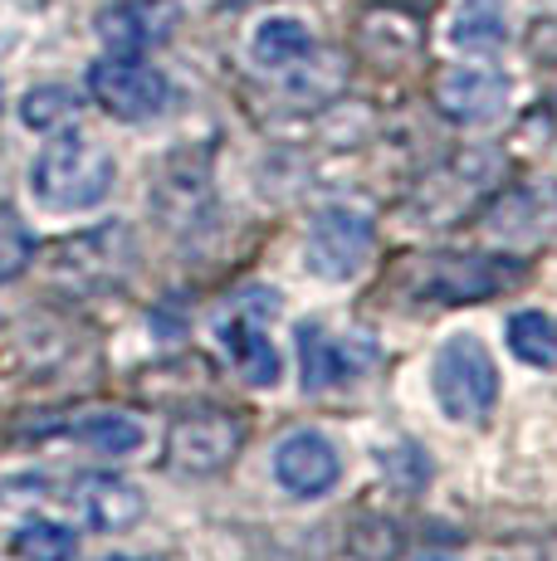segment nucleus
<instances>
[{
  "label": "nucleus",
  "instance_id": "1",
  "mask_svg": "<svg viewBox=\"0 0 557 561\" xmlns=\"http://www.w3.org/2000/svg\"><path fill=\"white\" fill-rule=\"evenodd\" d=\"M113 176L117 167L99 142L64 133L39 152L35 171H30V191L45 210H93L99 201H109Z\"/></svg>",
  "mask_w": 557,
  "mask_h": 561
},
{
  "label": "nucleus",
  "instance_id": "2",
  "mask_svg": "<svg viewBox=\"0 0 557 561\" xmlns=\"http://www.w3.org/2000/svg\"><path fill=\"white\" fill-rule=\"evenodd\" d=\"M431 391L445 420L455 425H475L485 420L499 401V366L489 357V347L475 332H450L435 347L431 362Z\"/></svg>",
  "mask_w": 557,
  "mask_h": 561
},
{
  "label": "nucleus",
  "instance_id": "3",
  "mask_svg": "<svg viewBox=\"0 0 557 561\" xmlns=\"http://www.w3.org/2000/svg\"><path fill=\"white\" fill-rule=\"evenodd\" d=\"M523 278H528V264L509 254H425L411 288L431 304H479V298L519 288Z\"/></svg>",
  "mask_w": 557,
  "mask_h": 561
},
{
  "label": "nucleus",
  "instance_id": "4",
  "mask_svg": "<svg viewBox=\"0 0 557 561\" xmlns=\"http://www.w3.org/2000/svg\"><path fill=\"white\" fill-rule=\"evenodd\" d=\"M89 93L117 123H147L171 103V83L162 69L143 64L137 54H109L89 69Z\"/></svg>",
  "mask_w": 557,
  "mask_h": 561
},
{
  "label": "nucleus",
  "instance_id": "5",
  "mask_svg": "<svg viewBox=\"0 0 557 561\" xmlns=\"http://www.w3.org/2000/svg\"><path fill=\"white\" fill-rule=\"evenodd\" d=\"M127 264H133V234H127V225L113 220V225H103V230L64 240L55 254V278L93 294V288L117 284V278L127 274Z\"/></svg>",
  "mask_w": 557,
  "mask_h": 561
},
{
  "label": "nucleus",
  "instance_id": "6",
  "mask_svg": "<svg viewBox=\"0 0 557 561\" xmlns=\"http://www.w3.org/2000/svg\"><path fill=\"white\" fill-rule=\"evenodd\" d=\"M367 259H372V220L367 215L333 205V210H323L314 220V234H308V268H314L318 278L342 284V278L362 274Z\"/></svg>",
  "mask_w": 557,
  "mask_h": 561
},
{
  "label": "nucleus",
  "instance_id": "7",
  "mask_svg": "<svg viewBox=\"0 0 557 561\" xmlns=\"http://www.w3.org/2000/svg\"><path fill=\"white\" fill-rule=\"evenodd\" d=\"M338 473H342V459H338V449L328 435L298 430V435L278 439L274 479L284 493H294V499H323V493L338 483Z\"/></svg>",
  "mask_w": 557,
  "mask_h": 561
},
{
  "label": "nucleus",
  "instance_id": "8",
  "mask_svg": "<svg viewBox=\"0 0 557 561\" xmlns=\"http://www.w3.org/2000/svg\"><path fill=\"white\" fill-rule=\"evenodd\" d=\"M431 99L450 123H495L509 107V79L499 69H485V64H465V69L435 73Z\"/></svg>",
  "mask_w": 557,
  "mask_h": 561
},
{
  "label": "nucleus",
  "instance_id": "9",
  "mask_svg": "<svg viewBox=\"0 0 557 561\" xmlns=\"http://www.w3.org/2000/svg\"><path fill=\"white\" fill-rule=\"evenodd\" d=\"M240 449V425L220 410H206V415H181L167 435V455L177 469L186 473H216L235 459Z\"/></svg>",
  "mask_w": 557,
  "mask_h": 561
},
{
  "label": "nucleus",
  "instance_id": "10",
  "mask_svg": "<svg viewBox=\"0 0 557 561\" xmlns=\"http://www.w3.org/2000/svg\"><path fill=\"white\" fill-rule=\"evenodd\" d=\"M485 225L509 244H553L557 240V181H533L489 205Z\"/></svg>",
  "mask_w": 557,
  "mask_h": 561
},
{
  "label": "nucleus",
  "instance_id": "11",
  "mask_svg": "<svg viewBox=\"0 0 557 561\" xmlns=\"http://www.w3.org/2000/svg\"><path fill=\"white\" fill-rule=\"evenodd\" d=\"M367 362H377V342L328 337L318 322H304V328H298V366H304V386H308V391H328L333 381L362 371Z\"/></svg>",
  "mask_w": 557,
  "mask_h": 561
},
{
  "label": "nucleus",
  "instance_id": "12",
  "mask_svg": "<svg viewBox=\"0 0 557 561\" xmlns=\"http://www.w3.org/2000/svg\"><path fill=\"white\" fill-rule=\"evenodd\" d=\"M73 503H79V517L93 533H127L147 513L143 489L127 479H113V473H83L73 483Z\"/></svg>",
  "mask_w": 557,
  "mask_h": 561
},
{
  "label": "nucleus",
  "instance_id": "13",
  "mask_svg": "<svg viewBox=\"0 0 557 561\" xmlns=\"http://www.w3.org/2000/svg\"><path fill=\"white\" fill-rule=\"evenodd\" d=\"M220 342H225V352L235 357V366H240V376L250 386H274L278 376H284V362H278L274 342L264 337V328L254 322V312H235V318H225Z\"/></svg>",
  "mask_w": 557,
  "mask_h": 561
},
{
  "label": "nucleus",
  "instance_id": "14",
  "mask_svg": "<svg viewBox=\"0 0 557 561\" xmlns=\"http://www.w3.org/2000/svg\"><path fill=\"white\" fill-rule=\"evenodd\" d=\"M171 10L167 5H109L99 15V39L113 54H143L147 45L167 35Z\"/></svg>",
  "mask_w": 557,
  "mask_h": 561
},
{
  "label": "nucleus",
  "instance_id": "15",
  "mask_svg": "<svg viewBox=\"0 0 557 561\" xmlns=\"http://www.w3.org/2000/svg\"><path fill=\"white\" fill-rule=\"evenodd\" d=\"M73 439L99 449V455H109V459H127L143 449L147 430H143V420L123 415V410H93V415H83L79 425H73Z\"/></svg>",
  "mask_w": 557,
  "mask_h": 561
},
{
  "label": "nucleus",
  "instance_id": "16",
  "mask_svg": "<svg viewBox=\"0 0 557 561\" xmlns=\"http://www.w3.org/2000/svg\"><path fill=\"white\" fill-rule=\"evenodd\" d=\"M450 39L469 54H489L509 39V20H503L499 0H459L455 20H450Z\"/></svg>",
  "mask_w": 557,
  "mask_h": 561
},
{
  "label": "nucleus",
  "instance_id": "17",
  "mask_svg": "<svg viewBox=\"0 0 557 561\" xmlns=\"http://www.w3.org/2000/svg\"><path fill=\"white\" fill-rule=\"evenodd\" d=\"M308 49H314L308 25L304 20H288V15L264 20V25L254 30V39H250V59L260 64V69H288V64H298Z\"/></svg>",
  "mask_w": 557,
  "mask_h": 561
},
{
  "label": "nucleus",
  "instance_id": "18",
  "mask_svg": "<svg viewBox=\"0 0 557 561\" xmlns=\"http://www.w3.org/2000/svg\"><path fill=\"white\" fill-rule=\"evenodd\" d=\"M509 352L523 366H538V371H553L557 366V322L548 312L528 308L509 318Z\"/></svg>",
  "mask_w": 557,
  "mask_h": 561
},
{
  "label": "nucleus",
  "instance_id": "19",
  "mask_svg": "<svg viewBox=\"0 0 557 561\" xmlns=\"http://www.w3.org/2000/svg\"><path fill=\"white\" fill-rule=\"evenodd\" d=\"M10 552H15L20 561H73V552H79V537H73L64 523L35 517V523H20L15 527Z\"/></svg>",
  "mask_w": 557,
  "mask_h": 561
},
{
  "label": "nucleus",
  "instance_id": "20",
  "mask_svg": "<svg viewBox=\"0 0 557 561\" xmlns=\"http://www.w3.org/2000/svg\"><path fill=\"white\" fill-rule=\"evenodd\" d=\"M20 117H25V127H35V133H59L64 123L79 117V99H73L64 83H39V89H30L25 99H20Z\"/></svg>",
  "mask_w": 557,
  "mask_h": 561
},
{
  "label": "nucleus",
  "instance_id": "21",
  "mask_svg": "<svg viewBox=\"0 0 557 561\" xmlns=\"http://www.w3.org/2000/svg\"><path fill=\"white\" fill-rule=\"evenodd\" d=\"M30 254H35V234H30L25 220H20V215L0 201V284H10V278L25 274Z\"/></svg>",
  "mask_w": 557,
  "mask_h": 561
},
{
  "label": "nucleus",
  "instance_id": "22",
  "mask_svg": "<svg viewBox=\"0 0 557 561\" xmlns=\"http://www.w3.org/2000/svg\"><path fill=\"white\" fill-rule=\"evenodd\" d=\"M348 542L362 561H391L396 552H401V533H396L387 517H357Z\"/></svg>",
  "mask_w": 557,
  "mask_h": 561
},
{
  "label": "nucleus",
  "instance_id": "23",
  "mask_svg": "<svg viewBox=\"0 0 557 561\" xmlns=\"http://www.w3.org/2000/svg\"><path fill=\"white\" fill-rule=\"evenodd\" d=\"M528 54L538 64H557V15H543L528 25Z\"/></svg>",
  "mask_w": 557,
  "mask_h": 561
},
{
  "label": "nucleus",
  "instance_id": "24",
  "mask_svg": "<svg viewBox=\"0 0 557 561\" xmlns=\"http://www.w3.org/2000/svg\"><path fill=\"white\" fill-rule=\"evenodd\" d=\"M109 561H152V557H109Z\"/></svg>",
  "mask_w": 557,
  "mask_h": 561
},
{
  "label": "nucleus",
  "instance_id": "25",
  "mask_svg": "<svg viewBox=\"0 0 557 561\" xmlns=\"http://www.w3.org/2000/svg\"><path fill=\"white\" fill-rule=\"evenodd\" d=\"M431 561H445V557H431Z\"/></svg>",
  "mask_w": 557,
  "mask_h": 561
}]
</instances>
